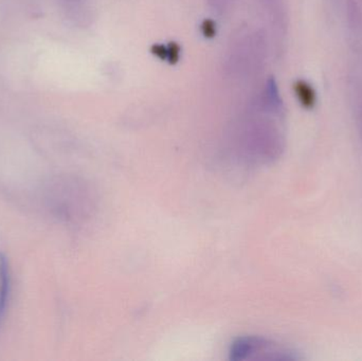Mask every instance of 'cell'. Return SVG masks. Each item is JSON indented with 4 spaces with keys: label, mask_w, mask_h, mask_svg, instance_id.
<instances>
[{
    "label": "cell",
    "mask_w": 362,
    "mask_h": 361,
    "mask_svg": "<svg viewBox=\"0 0 362 361\" xmlns=\"http://www.w3.org/2000/svg\"><path fill=\"white\" fill-rule=\"evenodd\" d=\"M231 358L233 360H297L293 352L281 348L267 339L257 337L240 338L232 345Z\"/></svg>",
    "instance_id": "2"
},
{
    "label": "cell",
    "mask_w": 362,
    "mask_h": 361,
    "mask_svg": "<svg viewBox=\"0 0 362 361\" xmlns=\"http://www.w3.org/2000/svg\"><path fill=\"white\" fill-rule=\"evenodd\" d=\"M261 106L265 112L280 114L283 110V101L276 78H269L264 86L261 97Z\"/></svg>",
    "instance_id": "3"
},
{
    "label": "cell",
    "mask_w": 362,
    "mask_h": 361,
    "mask_svg": "<svg viewBox=\"0 0 362 361\" xmlns=\"http://www.w3.org/2000/svg\"><path fill=\"white\" fill-rule=\"evenodd\" d=\"M266 8L274 20V25L278 28L279 31L285 34L287 27L286 8H285V0H264Z\"/></svg>",
    "instance_id": "6"
},
{
    "label": "cell",
    "mask_w": 362,
    "mask_h": 361,
    "mask_svg": "<svg viewBox=\"0 0 362 361\" xmlns=\"http://www.w3.org/2000/svg\"><path fill=\"white\" fill-rule=\"evenodd\" d=\"M350 87L353 112H354L357 126L362 138V85L357 78H353L352 82L350 83Z\"/></svg>",
    "instance_id": "8"
},
{
    "label": "cell",
    "mask_w": 362,
    "mask_h": 361,
    "mask_svg": "<svg viewBox=\"0 0 362 361\" xmlns=\"http://www.w3.org/2000/svg\"><path fill=\"white\" fill-rule=\"evenodd\" d=\"M202 33L206 38L216 36V25L212 19H204L202 23Z\"/></svg>",
    "instance_id": "10"
},
{
    "label": "cell",
    "mask_w": 362,
    "mask_h": 361,
    "mask_svg": "<svg viewBox=\"0 0 362 361\" xmlns=\"http://www.w3.org/2000/svg\"><path fill=\"white\" fill-rule=\"evenodd\" d=\"M236 44L228 59L229 69L247 73L259 70L266 57V40L263 34H250Z\"/></svg>",
    "instance_id": "1"
},
{
    "label": "cell",
    "mask_w": 362,
    "mask_h": 361,
    "mask_svg": "<svg viewBox=\"0 0 362 361\" xmlns=\"http://www.w3.org/2000/svg\"><path fill=\"white\" fill-rule=\"evenodd\" d=\"M8 292H10V273H8V261L4 254H0V324L8 304Z\"/></svg>",
    "instance_id": "4"
},
{
    "label": "cell",
    "mask_w": 362,
    "mask_h": 361,
    "mask_svg": "<svg viewBox=\"0 0 362 361\" xmlns=\"http://www.w3.org/2000/svg\"><path fill=\"white\" fill-rule=\"evenodd\" d=\"M151 52L161 61H168V46L163 44L153 45Z\"/></svg>",
    "instance_id": "11"
},
{
    "label": "cell",
    "mask_w": 362,
    "mask_h": 361,
    "mask_svg": "<svg viewBox=\"0 0 362 361\" xmlns=\"http://www.w3.org/2000/svg\"><path fill=\"white\" fill-rule=\"evenodd\" d=\"M346 21L353 33H362V10L357 0L346 1Z\"/></svg>",
    "instance_id": "7"
},
{
    "label": "cell",
    "mask_w": 362,
    "mask_h": 361,
    "mask_svg": "<svg viewBox=\"0 0 362 361\" xmlns=\"http://www.w3.org/2000/svg\"><path fill=\"white\" fill-rule=\"evenodd\" d=\"M296 97L305 110H312L317 103V95L314 87L304 80L296 81L293 84Z\"/></svg>",
    "instance_id": "5"
},
{
    "label": "cell",
    "mask_w": 362,
    "mask_h": 361,
    "mask_svg": "<svg viewBox=\"0 0 362 361\" xmlns=\"http://www.w3.org/2000/svg\"><path fill=\"white\" fill-rule=\"evenodd\" d=\"M181 49L177 42H172L168 45V61L172 65H175L180 61Z\"/></svg>",
    "instance_id": "9"
}]
</instances>
